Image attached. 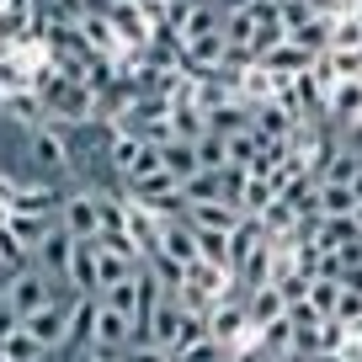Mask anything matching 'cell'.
I'll list each match as a JSON object with an SVG mask.
<instances>
[{
	"instance_id": "6da1fadb",
	"label": "cell",
	"mask_w": 362,
	"mask_h": 362,
	"mask_svg": "<svg viewBox=\"0 0 362 362\" xmlns=\"http://www.w3.org/2000/svg\"><path fill=\"white\" fill-rule=\"evenodd\" d=\"M75 304H80V293H69V288H64L54 304H43L37 315H27V320H22V330L48 351V357H54V351H64V341H69V320H75Z\"/></svg>"
},
{
	"instance_id": "7a4b0ae2",
	"label": "cell",
	"mask_w": 362,
	"mask_h": 362,
	"mask_svg": "<svg viewBox=\"0 0 362 362\" xmlns=\"http://www.w3.org/2000/svg\"><path fill=\"white\" fill-rule=\"evenodd\" d=\"M208 336H214L218 346H229V351L256 336V330H250V315H245V293H229V298H218V304L208 309Z\"/></svg>"
},
{
	"instance_id": "3957f363",
	"label": "cell",
	"mask_w": 362,
	"mask_h": 362,
	"mask_svg": "<svg viewBox=\"0 0 362 362\" xmlns=\"http://www.w3.org/2000/svg\"><path fill=\"white\" fill-rule=\"evenodd\" d=\"M134 346V320H123L117 309H107L102 298L90 304V346L86 351H107V357H117V351Z\"/></svg>"
},
{
	"instance_id": "277c9868",
	"label": "cell",
	"mask_w": 362,
	"mask_h": 362,
	"mask_svg": "<svg viewBox=\"0 0 362 362\" xmlns=\"http://www.w3.org/2000/svg\"><path fill=\"white\" fill-rule=\"evenodd\" d=\"M59 293H64V283H48L37 267H22V272H16V283H11V293H6V304L27 320V315H37L43 304H54Z\"/></svg>"
},
{
	"instance_id": "5b68a950",
	"label": "cell",
	"mask_w": 362,
	"mask_h": 362,
	"mask_svg": "<svg viewBox=\"0 0 362 362\" xmlns=\"http://www.w3.org/2000/svg\"><path fill=\"white\" fill-rule=\"evenodd\" d=\"M59 229L69 240H102V214H96V192H69L59 203Z\"/></svg>"
},
{
	"instance_id": "8992f818",
	"label": "cell",
	"mask_w": 362,
	"mask_h": 362,
	"mask_svg": "<svg viewBox=\"0 0 362 362\" xmlns=\"http://www.w3.org/2000/svg\"><path fill=\"white\" fill-rule=\"evenodd\" d=\"M96 250H102V240H75V250H69V293L80 298H102V288H96Z\"/></svg>"
},
{
	"instance_id": "52a82bcc",
	"label": "cell",
	"mask_w": 362,
	"mask_h": 362,
	"mask_svg": "<svg viewBox=\"0 0 362 362\" xmlns=\"http://www.w3.org/2000/svg\"><path fill=\"white\" fill-rule=\"evenodd\" d=\"M69 250H75V240H69L64 229H48L43 245L33 250V267L43 272L48 283H64V277H69ZM64 288H69V283H64Z\"/></svg>"
},
{
	"instance_id": "ba28073f",
	"label": "cell",
	"mask_w": 362,
	"mask_h": 362,
	"mask_svg": "<svg viewBox=\"0 0 362 362\" xmlns=\"http://www.w3.org/2000/svg\"><path fill=\"white\" fill-rule=\"evenodd\" d=\"M160 250H165L176 267H192L197 261V229L187 224V218H160V240H155Z\"/></svg>"
},
{
	"instance_id": "9c48e42d",
	"label": "cell",
	"mask_w": 362,
	"mask_h": 362,
	"mask_svg": "<svg viewBox=\"0 0 362 362\" xmlns=\"http://www.w3.org/2000/svg\"><path fill=\"white\" fill-rule=\"evenodd\" d=\"M187 224H192V229H214V235H235V229L245 224V214L218 197V203H192V208H187Z\"/></svg>"
},
{
	"instance_id": "30bf717a",
	"label": "cell",
	"mask_w": 362,
	"mask_h": 362,
	"mask_svg": "<svg viewBox=\"0 0 362 362\" xmlns=\"http://www.w3.org/2000/svg\"><path fill=\"white\" fill-rule=\"evenodd\" d=\"M27 149H33V160H37V170H43V176H59V170H64V160H69L64 134H54L48 123L27 134Z\"/></svg>"
},
{
	"instance_id": "8fae6325",
	"label": "cell",
	"mask_w": 362,
	"mask_h": 362,
	"mask_svg": "<svg viewBox=\"0 0 362 362\" xmlns=\"http://www.w3.org/2000/svg\"><path fill=\"white\" fill-rule=\"evenodd\" d=\"M325 112L336 117V123H357L362 117V80H336V86L325 90Z\"/></svg>"
},
{
	"instance_id": "7c38bea8",
	"label": "cell",
	"mask_w": 362,
	"mask_h": 362,
	"mask_svg": "<svg viewBox=\"0 0 362 362\" xmlns=\"http://www.w3.org/2000/svg\"><path fill=\"white\" fill-rule=\"evenodd\" d=\"M0 112H11L22 128H43L48 123L43 96H37V90H6V96H0Z\"/></svg>"
},
{
	"instance_id": "4fadbf2b",
	"label": "cell",
	"mask_w": 362,
	"mask_h": 362,
	"mask_svg": "<svg viewBox=\"0 0 362 362\" xmlns=\"http://www.w3.org/2000/svg\"><path fill=\"white\" fill-rule=\"evenodd\" d=\"M245 315H250V330H261V325L288 315V298L277 288H256V293H245Z\"/></svg>"
},
{
	"instance_id": "5bb4252c",
	"label": "cell",
	"mask_w": 362,
	"mask_h": 362,
	"mask_svg": "<svg viewBox=\"0 0 362 362\" xmlns=\"http://www.w3.org/2000/svg\"><path fill=\"white\" fill-rule=\"evenodd\" d=\"M181 59L197 64V69H214V64L229 59V43H224V33H203V37H192V43H181Z\"/></svg>"
},
{
	"instance_id": "9a60e30c",
	"label": "cell",
	"mask_w": 362,
	"mask_h": 362,
	"mask_svg": "<svg viewBox=\"0 0 362 362\" xmlns=\"http://www.w3.org/2000/svg\"><path fill=\"white\" fill-rule=\"evenodd\" d=\"M160 165H165L170 176L181 181V187H187L197 170H203V165H197V149L187 144V139H170V144H160Z\"/></svg>"
},
{
	"instance_id": "2e32d148",
	"label": "cell",
	"mask_w": 362,
	"mask_h": 362,
	"mask_svg": "<svg viewBox=\"0 0 362 362\" xmlns=\"http://www.w3.org/2000/svg\"><path fill=\"white\" fill-rule=\"evenodd\" d=\"M27 22H33V0H0V43L6 48L27 37Z\"/></svg>"
},
{
	"instance_id": "e0dca14e",
	"label": "cell",
	"mask_w": 362,
	"mask_h": 362,
	"mask_svg": "<svg viewBox=\"0 0 362 362\" xmlns=\"http://www.w3.org/2000/svg\"><path fill=\"white\" fill-rule=\"evenodd\" d=\"M134 272H139V261L117 256V250H107V245L96 250V288H102V293H107V288H117V283H128Z\"/></svg>"
},
{
	"instance_id": "ac0fdd59",
	"label": "cell",
	"mask_w": 362,
	"mask_h": 362,
	"mask_svg": "<svg viewBox=\"0 0 362 362\" xmlns=\"http://www.w3.org/2000/svg\"><path fill=\"white\" fill-rule=\"evenodd\" d=\"M315 208H320V218H351L357 197H351V187H336V181H320V192H315Z\"/></svg>"
},
{
	"instance_id": "d6986e66",
	"label": "cell",
	"mask_w": 362,
	"mask_h": 362,
	"mask_svg": "<svg viewBox=\"0 0 362 362\" xmlns=\"http://www.w3.org/2000/svg\"><path fill=\"white\" fill-rule=\"evenodd\" d=\"M181 197H187V208L192 203H218V197H224V170H197V176L181 187Z\"/></svg>"
},
{
	"instance_id": "ffe728a7",
	"label": "cell",
	"mask_w": 362,
	"mask_h": 362,
	"mask_svg": "<svg viewBox=\"0 0 362 362\" xmlns=\"http://www.w3.org/2000/svg\"><path fill=\"white\" fill-rule=\"evenodd\" d=\"M0 362H48V351L37 346L27 330H16V336H6L0 341Z\"/></svg>"
},
{
	"instance_id": "44dd1931",
	"label": "cell",
	"mask_w": 362,
	"mask_h": 362,
	"mask_svg": "<svg viewBox=\"0 0 362 362\" xmlns=\"http://www.w3.org/2000/svg\"><path fill=\"white\" fill-rule=\"evenodd\" d=\"M336 298H341V283H330V277H315V283H309V309H315L320 320L336 315Z\"/></svg>"
},
{
	"instance_id": "7402d4cb",
	"label": "cell",
	"mask_w": 362,
	"mask_h": 362,
	"mask_svg": "<svg viewBox=\"0 0 362 362\" xmlns=\"http://www.w3.org/2000/svg\"><path fill=\"white\" fill-rule=\"evenodd\" d=\"M192 149H197V165H203V170H224V165H229V155H224V139H218V134H203Z\"/></svg>"
},
{
	"instance_id": "603a6c76",
	"label": "cell",
	"mask_w": 362,
	"mask_h": 362,
	"mask_svg": "<svg viewBox=\"0 0 362 362\" xmlns=\"http://www.w3.org/2000/svg\"><path fill=\"white\" fill-rule=\"evenodd\" d=\"M117 362H176L170 351H160L155 341H134L128 351H117Z\"/></svg>"
},
{
	"instance_id": "cb8c5ba5",
	"label": "cell",
	"mask_w": 362,
	"mask_h": 362,
	"mask_svg": "<svg viewBox=\"0 0 362 362\" xmlns=\"http://www.w3.org/2000/svg\"><path fill=\"white\" fill-rule=\"evenodd\" d=\"M16 330H22V315H16V309L6 304V298H0V341H6V336H16Z\"/></svg>"
},
{
	"instance_id": "d4e9b609",
	"label": "cell",
	"mask_w": 362,
	"mask_h": 362,
	"mask_svg": "<svg viewBox=\"0 0 362 362\" xmlns=\"http://www.w3.org/2000/svg\"><path fill=\"white\" fill-rule=\"evenodd\" d=\"M250 6H256V0H214L218 16H240V11H250Z\"/></svg>"
},
{
	"instance_id": "484cf974",
	"label": "cell",
	"mask_w": 362,
	"mask_h": 362,
	"mask_svg": "<svg viewBox=\"0 0 362 362\" xmlns=\"http://www.w3.org/2000/svg\"><path fill=\"white\" fill-rule=\"evenodd\" d=\"M351 197H357V203H362V170H357V176H351Z\"/></svg>"
},
{
	"instance_id": "4316f807",
	"label": "cell",
	"mask_w": 362,
	"mask_h": 362,
	"mask_svg": "<svg viewBox=\"0 0 362 362\" xmlns=\"http://www.w3.org/2000/svg\"><path fill=\"white\" fill-rule=\"evenodd\" d=\"M86 362H117V357H107V351H86Z\"/></svg>"
},
{
	"instance_id": "83f0119b",
	"label": "cell",
	"mask_w": 362,
	"mask_h": 362,
	"mask_svg": "<svg viewBox=\"0 0 362 362\" xmlns=\"http://www.w3.org/2000/svg\"><path fill=\"white\" fill-rule=\"evenodd\" d=\"M102 6H134V0H102Z\"/></svg>"
},
{
	"instance_id": "f1b7e54d",
	"label": "cell",
	"mask_w": 362,
	"mask_h": 362,
	"mask_svg": "<svg viewBox=\"0 0 362 362\" xmlns=\"http://www.w3.org/2000/svg\"><path fill=\"white\" fill-rule=\"evenodd\" d=\"M0 267H6V261H0Z\"/></svg>"
},
{
	"instance_id": "f546056e",
	"label": "cell",
	"mask_w": 362,
	"mask_h": 362,
	"mask_svg": "<svg viewBox=\"0 0 362 362\" xmlns=\"http://www.w3.org/2000/svg\"><path fill=\"white\" fill-rule=\"evenodd\" d=\"M48 362H54V357H48Z\"/></svg>"
}]
</instances>
